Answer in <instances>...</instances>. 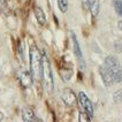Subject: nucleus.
I'll use <instances>...</instances> for the list:
<instances>
[{
	"label": "nucleus",
	"instance_id": "8",
	"mask_svg": "<svg viewBox=\"0 0 122 122\" xmlns=\"http://www.w3.org/2000/svg\"><path fill=\"white\" fill-rule=\"evenodd\" d=\"M99 74L102 76V82L105 83L106 86H111V85L114 83V82H113V78H112V75H111V73L108 71V69L105 67V66H102V67H100Z\"/></svg>",
	"mask_w": 122,
	"mask_h": 122
},
{
	"label": "nucleus",
	"instance_id": "2",
	"mask_svg": "<svg viewBox=\"0 0 122 122\" xmlns=\"http://www.w3.org/2000/svg\"><path fill=\"white\" fill-rule=\"evenodd\" d=\"M41 80L44 82V85L47 92H52L54 88V80L52 74L51 62L48 60L47 55L44 51H41Z\"/></svg>",
	"mask_w": 122,
	"mask_h": 122
},
{
	"label": "nucleus",
	"instance_id": "16",
	"mask_svg": "<svg viewBox=\"0 0 122 122\" xmlns=\"http://www.w3.org/2000/svg\"><path fill=\"white\" fill-rule=\"evenodd\" d=\"M6 5V0H0V6H5Z\"/></svg>",
	"mask_w": 122,
	"mask_h": 122
},
{
	"label": "nucleus",
	"instance_id": "4",
	"mask_svg": "<svg viewBox=\"0 0 122 122\" xmlns=\"http://www.w3.org/2000/svg\"><path fill=\"white\" fill-rule=\"evenodd\" d=\"M78 100H80V104L82 105L84 112H86L90 116L93 115V111H95V108H93V104H92V102L88 98V96L85 95L84 92L81 91V92L78 93Z\"/></svg>",
	"mask_w": 122,
	"mask_h": 122
},
{
	"label": "nucleus",
	"instance_id": "13",
	"mask_svg": "<svg viewBox=\"0 0 122 122\" xmlns=\"http://www.w3.org/2000/svg\"><path fill=\"white\" fill-rule=\"evenodd\" d=\"M58 1V6L61 13H66L68 9V0H56Z\"/></svg>",
	"mask_w": 122,
	"mask_h": 122
},
{
	"label": "nucleus",
	"instance_id": "5",
	"mask_svg": "<svg viewBox=\"0 0 122 122\" xmlns=\"http://www.w3.org/2000/svg\"><path fill=\"white\" fill-rule=\"evenodd\" d=\"M61 99L68 106H74V105H76V102H77V97L75 95V92L69 88L63 89V91L61 93Z\"/></svg>",
	"mask_w": 122,
	"mask_h": 122
},
{
	"label": "nucleus",
	"instance_id": "15",
	"mask_svg": "<svg viewBox=\"0 0 122 122\" xmlns=\"http://www.w3.org/2000/svg\"><path fill=\"white\" fill-rule=\"evenodd\" d=\"M117 28L122 31V21H119V23H117Z\"/></svg>",
	"mask_w": 122,
	"mask_h": 122
},
{
	"label": "nucleus",
	"instance_id": "6",
	"mask_svg": "<svg viewBox=\"0 0 122 122\" xmlns=\"http://www.w3.org/2000/svg\"><path fill=\"white\" fill-rule=\"evenodd\" d=\"M19 80H20L21 85L23 88H30L32 85V82H34V78H32L31 74L27 70H22L19 74Z\"/></svg>",
	"mask_w": 122,
	"mask_h": 122
},
{
	"label": "nucleus",
	"instance_id": "10",
	"mask_svg": "<svg viewBox=\"0 0 122 122\" xmlns=\"http://www.w3.org/2000/svg\"><path fill=\"white\" fill-rule=\"evenodd\" d=\"M34 13H35V16H36V20L37 22L39 23V24H45V22H46V17H45V13H44V10L41 9V7L36 6L34 8Z\"/></svg>",
	"mask_w": 122,
	"mask_h": 122
},
{
	"label": "nucleus",
	"instance_id": "17",
	"mask_svg": "<svg viewBox=\"0 0 122 122\" xmlns=\"http://www.w3.org/2000/svg\"><path fill=\"white\" fill-rule=\"evenodd\" d=\"M23 4H27V2H29V0H21Z\"/></svg>",
	"mask_w": 122,
	"mask_h": 122
},
{
	"label": "nucleus",
	"instance_id": "18",
	"mask_svg": "<svg viewBox=\"0 0 122 122\" xmlns=\"http://www.w3.org/2000/svg\"><path fill=\"white\" fill-rule=\"evenodd\" d=\"M1 120H2V114L0 113V121H1Z\"/></svg>",
	"mask_w": 122,
	"mask_h": 122
},
{
	"label": "nucleus",
	"instance_id": "14",
	"mask_svg": "<svg viewBox=\"0 0 122 122\" xmlns=\"http://www.w3.org/2000/svg\"><path fill=\"white\" fill-rule=\"evenodd\" d=\"M122 91H117V92H115L114 93V100L115 102H121L122 100Z\"/></svg>",
	"mask_w": 122,
	"mask_h": 122
},
{
	"label": "nucleus",
	"instance_id": "12",
	"mask_svg": "<svg viewBox=\"0 0 122 122\" xmlns=\"http://www.w3.org/2000/svg\"><path fill=\"white\" fill-rule=\"evenodd\" d=\"M113 6L117 15L122 16V1L121 0H113Z\"/></svg>",
	"mask_w": 122,
	"mask_h": 122
},
{
	"label": "nucleus",
	"instance_id": "7",
	"mask_svg": "<svg viewBox=\"0 0 122 122\" xmlns=\"http://www.w3.org/2000/svg\"><path fill=\"white\" fill-rule=\"evenodd\" d=\"M22 120L24 122H35V121L41 122V119L36 116L34 111L31 108H28V107L22 109Z\"/></svg>",
	"mask_w": 122,
	"mask_h": 122
},
{
	"label": "nucleus",
	"instance_id": "3",
	"mask_svg": "<svg viewBox=\"0 0 122 122\" xmlns=\"http://www.w3.org/2000/svg\"><path fill=\"white\" fill-rule=\"evenodd\" d=\"M104 66L108 69V71L112 75V78H113L114 83L122 82V67H121V65H120V62H119V60L116 59L115 56L108 55L105 59Z\"/></svg>",
	"mask_w": 122,
	"mask_h": 122
},
{
	"label": "nucleus",
	"instance_id": "11",
	"mask_svg": "<svg viewBox=\"0 0 122 122\" xmlns=\"http://www.w3.org/2000/svg\"><path fill=\"white\" fill-rule=\"evenodd\" d=\"M89 9L91 10L92 16H97L98 13H99V1L98 0H90Z\"/></svg>",
	"mask_w": 122,
	"mask_h": 122
},
{
	"label": "nucleus",
	"instance_id": "9",
	"mask_svg": "<svg viewBox=\"0 0 122 122\" xmlns=\"http://www.w3.org/2000/svg\"><path fill=\"white\" fill-rule=\"evenodd\" d=\"M70 36H71V39H73V47H74L75 55L77 56L78 60L81 61L82 66L84 67V60H83V55H82V51H81V48H80V44H78V41H77V38H76V36H75L74 32H71Z\"/></svg>",
	"mask_w": 122,
	"mask_h": 122
},
{
	"label": "nucleus",
	"instance_id": "1",
	"mask_svg": "<svg viewBox=\"0 0 122 122\" xmlns=\"http://www.w3.org/2000/svg\"><path fill=\"white\" fill-rule=\"evenodd\" d=\"M30 58V74L35 81L41 80V53L36 45H31L29 50Z\"/></svg>",
	"mask_w": 122,
	"mask_h": 122
}]
</instances>
